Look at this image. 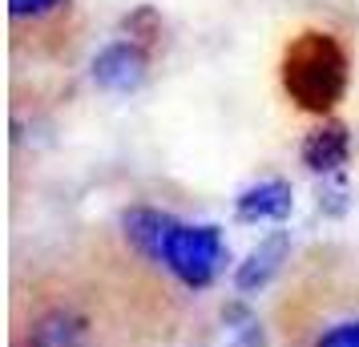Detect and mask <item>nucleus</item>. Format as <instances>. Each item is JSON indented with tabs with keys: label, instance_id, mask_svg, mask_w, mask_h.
Listing matches in <instances>:
<instances>
[{
	"label": "nucleus",
	"instance_id": "f257e3e1",
	"mask_svg": "<svg viewBox=\"0 0 359 347\" xmlns=\"http://www.w3.org/2000/svg\"><path fill=\"white\" fill-rule=\"evenodd\" d=\"M347 77H351L347 49L327 29L299 33L283 53V89L303 114L327 117L347 93Z\"/></svg>",
	"mask_w": 359,
	"mask_h": 347
},
{
	"label": "nucleus",
	"instance_id": "f03ea898",
	"mask_svg": "<svg viewBox=\"0 0 359 347\" xmlns=\"http://www.w3.org/2000/svg\"><path fill=\"white\" fill-rule=\"evenodd\" d=\"M226 243L214 222H178L170 243H165L162 266L190 291H206L226 263Z\"/></svg>",
	"mask_w": 359,
	"mask_h": 347
},
{
	"label": "nucleus",
	"instance_id": "7ed1b4c3",
	"mask_svg": "<svg viewBox=\"0 0 359 347\" xmlns=\"http://www.w3.org/2000/svg\"><path fill=\"white\" fill-rule=\"evenodd\" d=\"M149 73V53L137 41H114L93 57V81L105 93H133Z\"/></svg>",
	"mask_w": 359,
	"mask_h": 347
},
{
	"label": "nucleus",
	"instance_id": "20e7f679",
	"mask_svg": "<svg viewBox=\"0 0 359 347\" xmlns=\"http://www.w3.org/2000/svg\"><path fill=\"white\" fill-rule=\"evenodd\" d=\"M299 158H303V165H307L311 174L335 178V174H343V165L351 158V130L343 125L339 117H323V121L303 137Z\"/></svg>",
	"mask_w": 359,
	"mask_h": 347
},
{
	"label": "nucleus",
	"instance_id": "39448f33",
	"mask_svg": "<svg viewBox=\"0 0 359 347\" xmlns=\"http://www.w3.org/2000/svg\"><path fill=\"white\" fill-rule=\"evenodd\" d=\"M178 226V218L165 215V210H154V206H130L121 215V231H126V243H130L137 254H146L149 263H162L165 259V243Z\"/></svg>",
	"mask_w": 359,
	"mask_h": 347
},
{
	"label": "nucleus",
	"instance_id": "423d86ee",
	"mask_svg": "<svg viewBox=\"0 0 359 347\" xmlns=\"http://www.w3.org/2000/svg\"><path fill=\"white\" fill-rule=\"evenodd\" d=\"M20 347H89V319L73 307H49L29 323Z\"/></svg>",
	"mask_w": 359,
	"mask_h": 347
},
{
	"label": "nucleus",
	"instance_id": "0eeeda50",
	"mask_svg": "<svg viewBox=\"0 0 359 347\" xmlns=\"http://www.w3.org/2000/svg\"><path fill=\"white\" fill-rule=\"evenodd\" d=\"M287 254H291V234L287 231H271L259 247H250V254L238 263V271H234V287H238L243 295L262 291V287L283 271Z\"/></svg>",
	"mask_w": 359,
	"mask_h": 347
},
{
	"label": "nucleus",
	"instance_id": "6e6552de",
	"mask_svg": "<svg viewBox=\"0 0 359 347\" xmlns=\"http://www.w3.org/2000/svg\"><path fill=\"white\" fill-rule=\"evenodd\" d=\"M294 206V190L291 182H283V178H262V182L246 186L243 194L234 198V218L238 222H283V218L291 215Z\"/></svg>",
	"mask_w": 359,
	"mask_h": 347
},
{
	"label": "nucleus",
	"instance_id": "1a4fd4ad",
	"mask_svg": "<svg viewBox=\"0 0 359 347\" xmlns=\"http://www.w3.org/2000/svg\"><path fill=\"white\" fill-rule=\"evenodd\" d=\"M222 319H226V327L234 331V343H230V347H262L259 319L246 311L243 303H230L226 311H222Z\"/></svg>",
	"mask_w": 359,
	"mask_h": 347
},
{
	"label": "nucleus",
	"instance_id": "9d476101",
	"mask_svg": "<svg viewBox=\"0 0 359 347\" xmlns=\"http://www.w3.org/2000/svg\"><path fill=\"white\" fill-rule=\"evenodd\" d=\"M121 29L130 33V41L149 45V41H158V36H162V17H158V8H154V4H137L130 17L121 20Z\"/></svg>",
	"mask_w": 359,
	"mask_h": 347
},
{
	"label": "nucleus",
	"instance_id": "9b49d317",
	"mask_svg": "<svg viewBox=\"0 0 359 347\" xmlns=\"http://www.w3.org/2000/svg\"><path fill=\"white\" fill-rule=\"evenodd\" d=\"M315 347H359V319H347V323H335V327H327Z\"/></svg>",
	"mask_w": 359,
	"mask_h": 347
},
{
	"label": "nucleus",
	"instance_id": "f8f14e48",
	"mask_svg": "<svg viewBox=\"0 0 359 347\" xmlns=\"http://www.w3.org/2000/svg\"><path fill=\"white\" fill-rule=\"evenodd\" d=\"M319 210H323V215H343V210H347V182H343V174H335V178L319 190Z\"/></svg>",
	"mask_w": 359,
	"mask_h": 347
},
{
	"label": "nucleus",
	"instance_id": "ddd939ff",
	"mask_svg": "<svg viewBox=\"0 0 359 347\" xmlns=\"http://www.w3.org/2000/svg\"><path fill=\"white\" fill-rule=\"evenodd\" d=\"M65 0H8V13L17 20L25 17H45V13H53V8H61Z\"/></svg>",
	"mask_w": 359,
	"mask_h": 347
}]
</instances>
